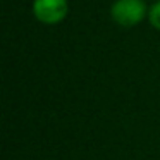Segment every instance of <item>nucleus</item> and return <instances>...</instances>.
<instances>
[{
  "label": "nucleus",
  "instance_id": "nucleus-1",
  "mask_svg": "<svg viewBox=\"0 0 160 160\" xmlns=\"http://www.w3.org/2000/svg\"><path fill=\"white\" fill-rule=\"evenodd\" d=\"M150 7L145 0H114L110 5V19L121 28H134L148 19Z\"/></svg>",
  "mask_w": 160,
  "mask_h": 160
},
{
  "label": "nucleus",
  "instance_id": "nucleus-2",
  "mask_svg": "<svg viewBox=\"0 0 160 160\" xmlns=\"http://www.w3.org/2000/svg\"><path fill=\"white\" fill-rule=\"evenodd\" d=\"M31 11L38 22L55 26L69 16V0H33Z\"/></svg>",
  "mask_w": 160,
  "mask_h": 160
},
{
  "label": "nucleus",
  "instance_id": "nucleus-3",
  "mask_svg": "<svg viewBox=\"0 0 160 160\" xmlns=\"http://www.w3.org/2000/svg\"><path fill=\"white\" fill-rule=\"evenodd\" d=\"M148 22L152 24V28H155L157 31H160V0H155V2L150 5Z\"/></svg>",
  "mask_w": 160,
  "mask_h": 160
}]
</instances>
